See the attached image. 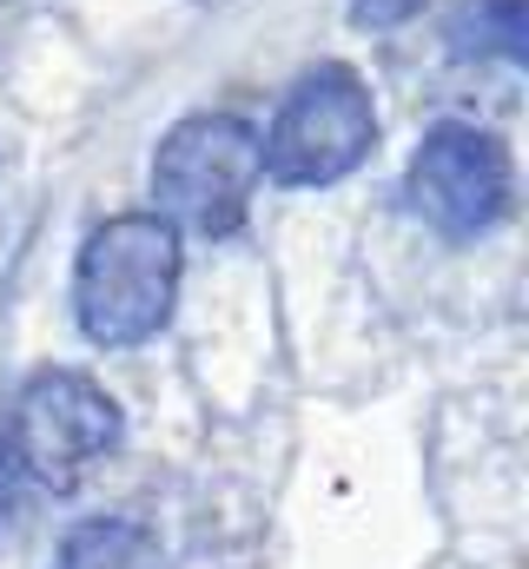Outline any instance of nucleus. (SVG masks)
<instances>
[{"mask_svg": "<svg viewBox=\"0 0 529 569\" xmlns=\"http://www.w3.org/2000/svg\"><path fill=\"white\" fill-rule=\"evenodd\" d=\"M450 47L463 60H529V7L523 0H457L450 13Z\"/></svg>", "mask_w": 529, "mask_h": 569, "instance_id": "0eeeda50", "label": "nucleus"}, {"mask_svg": "<svg viewBox=\"0 0 529 569\" xmlns=\"http://www.w3.org/2000/svg\"><path fill=\"white\" fill-rule=\"evenodd\" d=\"M60 569H166V550L132 517H87L80 530H67Z\"/></svg>", "mask_w": 529, "mask_h": 569, "instance_id": "423d86ee", "label": "nucleus"}, {"mask_svg": "<svg viewBox=\"0 0 529 569\" xmlns=\"http://www.w3.org/2000/svg\"><path fill=\"white\" fill-rule=\"evenodd\" d=\"M378 146V100L358 80V67L325 60L305 67L291 80V93L278 100L271 127L259 133V166L271 186L285 192H318L338 186L345 172H358Z\"/></svg>", "mask_w": 529, "mask_h": 569, "instance_id": "f03ea898", "label": "nucleus"}, {"mask_svg": "<svg viewBox=\"0 0 529 569\" xmlns=\"http://www.w3.org/2000/svg\"><path fill=\"white\" fill-rule=\"evenodd\" d=\"M430 0H351V27L365 33H391V27H410Z\"/></svg>", "mask_w": 529, "mask_h": 569, "instance_id": "6e6552de", "label": "nucleus"}, {"mask_svg": "<svg viewBox=\"0 0 529 569\" xmlns=\"http://www.w3.org/2000/svg\"><path fill=\"white\" fill-rule=\"evenodd\" d=\"M403 192H410V212L437 239L470 246V239H483V232L503 226V212L517 199V166H510V146L497 140L490 127L437 120L417 140V152H410Z\"/></svg>", "mask_w": 529, "mask_h": 569, "instance_id": "39448f33", "label": "nucleus"}, {"mask_svg": "<svg viewBox=\"0 0 529 569\" xmlns=\"http://www.w3.org/2000/svg\"><path fill=\"white\" fill-rule=\"evenodd\" d=\"M186 246L159 212H113L87 232L73 259V318L93 345L132 351L146 345L179 298Z\"/></svg>", "mask_w": 529, "mask_h": 569, "instance_id": "f257e3e1", "label": "nucleus"}, {"mask_svg": "<svg viewBox=\"0 0 529 569\" xmlns=\"http://www.w3.org/2000/svg\"><path fill=\"white\" fill-rule=\"evenodd\" d=\"M259 186V127L239 113H192L152 152V199L179 239H232Z\"/></svg>", "mask_w": 529, "mask_h": 569, "instance_id": "20e7f679", "label": "nucleus"}, {"mask_svg": "<svg viewBox=\"0 0 529 569\" xmlns=\"http://www.w3.org/2000/svg\"><path fill=\"white\" fill-rule=\"evenodd\" d=\"M120 405L87 378V371H33L20 398L0 418V483H40V490H73L100 457L120 443Z\"/></svg>", "mask_w": 529, "mask_h": 569, "instance_id": "7ed1b4c3", "label": "nucleus"}]
</instances>
